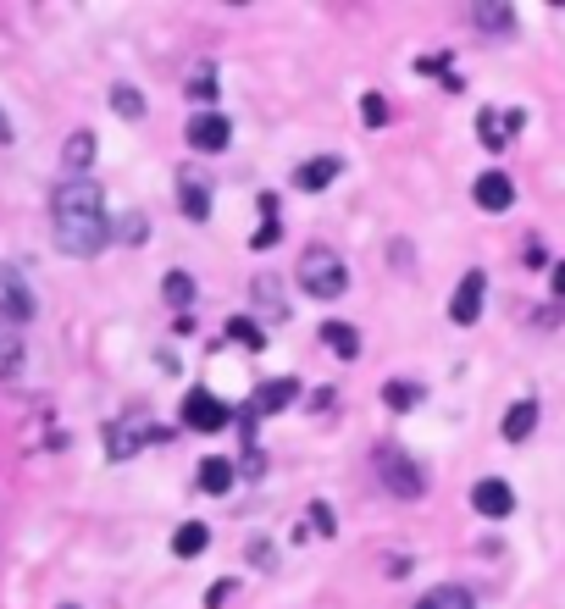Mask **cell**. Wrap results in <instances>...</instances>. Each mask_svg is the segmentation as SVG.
<instances>
[{"label":"cell","mask_w":565,"mask_h":609,"mask_svg":"<svg viewBox=\"0 0 565 609\" xmlns=\"http://www.w3.org/2000/svg\"><path fill=\"white\" fill-rule=\"evenodd\" d=\"M471 200H477L482 211H510V205H516V183H510L505 172H482V178L471 183Z\"/></svg>","instance_id":"obj_11"},{"label":"cell","mask_w":565,"mask_h":609,"mask_svg":"<svg viewBox=\"0 0 565 609\" xmlns=\"http://www.w3.org/2000/svg\"><path fill=\"white\" fill-rule=\"evenodd\" d=\"M178 200H183V216H194V222H205V216H211V189H205L200 172H183Z\"/></svg>","instance_id":"obj_14"},{"label":"cell","mask_w":565,"mask_h":609,"mask_svg":"<svg viewBox=\"0 0 565 609\" xmlns=\"http://www.w3.org/2000/svg\"><path fill=\"white\" fill-rule=\"evenodd\" d=\"M233 488V466L222 460V454H211V460H200V493H211V499H222V493Z\"/></svg>","instance_id":"obj_19"},{"label":"cell","mask_w":565,"mask_h":609,"mask_svg":"<svg viewBox=\"0 0 565 609\" xmlns=\"http://www.w3.org/2000/svg\"><path fill=\"white\" fill-rule=\"evenodd\" d=\"M228 338H239L244 349H255V355H261V344H266V333L261 327L250 322V316H233V327H228Z\"/></svg>","instance_id":"obj_25"},{"label":"cell","mask_w":565,"mask_h":609,"mask_svg":"<svg viewBox=\"0 0 565 609\" xmlns=\"http://www.w3.org/2000/svg\"><path fill=\"white\" fill-rule=\"evenodd\" d=\"M67 609H73V604H67Z\"/></svg>","instance_id":"obj_34"},{"label":"cell","mask_w":565,"mask_h":609,"mask_svg":"<svg viewBox=\"0 0 565 609\" xmlns=\"http://www.w3.org/2000/svg\"><path fill=\"white\" fill-rule=\"evenodd\" d=\"M50 216H56V250L61 255L89 261V255L106 250L111 222H106V194H100V183H89V178L61 183L56 200H50Z\"/></svg>","instance_id":"obj_1"},{"label":"cell","mask_w":565,"mask_h":609,"mask_svg":"<svg viewBox=\"0 0 565 609\" xmlns=\"http://www.w3.org/2000/svg\"><path fill=\"white\" fill-rule=\"evenodd\" d=\"M189 100H200V106H205V100H217V72H211V67H200L189 78Z\"/></svg>","instance_id":"obj_27"},{"label":"cell","mask_w":565,"mask_h":609,"mask_svg":"<svg viewBox=\"0 0 565 609\" xmlns=\"http://www.w3.org/2000/svg\"><path fill=\"white\" fill-rule=\"evenodd\" d=\"M416 609H477V604H471L466 587H433V593L416 598Z\"/></svg>","instance_id":"obj_21"},{"label":"cell","mask_w":565,"mask_h":609,"mask_svg":"<svg viewBox=\"0 0 565 609\" xmlns=\"http://www.w3.org/2000/svg\"><path fill=\"white\" fill-rule=\"evenodd\" d=\"M111 111H117V117H128V122H139V117H145V100H139V89L117 84V89H111Z\"/></svg>","instance_id":"obj_24"},{"label":"cell","mask_w":565,"mask_h":609,"mask_svg":"<svg viewBox=\"0 0 565 609\" xmlns=\"http://www.w3.org/2000/svg\"><path fill=\"white\" fill-rule=\"evenodd\" d=\"M338 172H344V161H338V156H316V161H305V167L294 172V183H300L305 194H322Z\"/></svg>","instance_id":"obj_13"},{"label":"cell","mask_w":565,"mask_h":609,"mask_svg":"<svg viewBox=\"0 0 565 609\" xmlns=\"http://www.w3.org/2000/svg\"><path fill=\"white\" fill-rule=\"evenodd\" d=\"M0 144H12V122H6V111H0Z\"/></svg>","instance_id":"obj_33"},{"label":"cell","mask_w":565,"mask_h":609,"mask_svg":"<svg viewBox=\"0 0 565 609\" xmlns=\"http://www.w3.org/2000/svg\"><path fill=\"white\" fill-rule=\"evenodd\" d=\"M521 128H527V111H516V106H510V111H482V117H477V133H482L488 150H505Z\"/></svg>","instance_id":"obj_7"},{"label":"cell","mask_w":565,"mask_h":609,"mask_svg":"<svg viewBox=\"0 0 565 609\" xmlns=\"http://www.w3.org/2000/svg\"><path fill=\"white\" fill-rule=\"evenodd\" d=\"M361 117H366V128H383V122H388V100L383 95H366L361 100Z\"/></svg>","instance_id":"obj_29"},{"label":"cell","mask_w":565,"mask_h":609,"mask_svg":"<svg viewBox=\"0 0 565 609\" xmlns=\"http://www.w3.org/2000/svg\"><path fill=\"white\" fill-rule=\"evenodd\" d=\"M0 316H6V322H17V327L34 316V294H28V283L12 272V266H0Z\"/></svg>","instance_id":"obj_8"},{"label":"cell","mask_w":565,"mask_h":609,"mask_svg":"<svg viewBox=\"0 0 565 609\" xmlns=\"http://www.w3.org/2000/svg\"><path fill=\"white\" fill-rule=\"evenodd\" d=\"M261 211H266V222L255 227V239H250V250H272V244L283 239V227H277V200H261Z\"/></svg>","instance_id":"obj_22"},{"label":"cell","mask_w":565,"mask_h":609,"mask_svg":"<svg viewBox=\"0 0 565 609\" xmlns=\"http://www.w3.org/2000/svg\"><path fill=\"white\" fill-rule=\"evenodd\" d=\"M89 161H95V133H89V128H78L73 139H67V150H61V167L73 172V178H84V172H89Z\"/></svg>","instance_id":"obj_15"},{"label":"cell","mask_w":565,"mask_h":609,"mask_svg":"<svg viewBox=\"0 0 565 609\" xmlns=\"http://www.w3.org/2000/svg\"><path fill=\"white\" fill-rule=\"evenodd\" d=\"M377 477H383V488L399 493V499H421V493H427L421 466L410 460L405 449H394V443H383V449H377Z\"/></svg>","instance_id":"obj_3"},{"label":"cell","mask_w":565,"mask_h":609,"mask_svg":"<svg viewBox=\"0 0 565 609\" xmlns=\"http://www.w3.org/2000/svg\"><path fill=\"white\" fill-rule=\"evenodd\" d=\"M471 504H477V515H488V521H505V515L516 510V493H510L505 477H482L477 488H471Z\"/></svg>","instance_id":"obj_9"},{"label":"cell","mask_w":565,"mask_h":609,"mask_svg":"<svg viewBox=\"0 0 565 609\" xmlns=\"http://www.w3.org/2000/svg\"><path fill=\"white\" fill-rule=\"evenodd\" d=\"M554 294H560V299H565V261H560V266H554Z\"/></svg>","instance_id":"obj_32"},{"label":"cell","mask_w":565,"mask_h":609,"mask_svg":"<svg viewBox=\"0 0 565 609\" xmlns=\"http://www.w3.org/2000/svg\"><path fill=\"white\" fill-rule=\"evenodd\" d=\"M161 294H167V305H189V299H194V283H189V272H167V283H161Z\"/></svg>","instance_id":"obj_26"},{"label":"cell","mask_w":565,"mask_h":609,"mask_svg":"<svg viewBox=\"0 0 565 609\" xmlns=\"http://www.w3.org/2000/svg\"><path fill=\"white\" fill-rule=\"evenodd\" d=\"M205 543H211V526H205V521H183L178 532H172V554H178V560L205 554Z\"/></svg>","instance_id":"obj_18"},{"label":"cell","mask_w":565,"mask_h":609,"mask_svg":"<svg viewBox=\"0 0 565 609\" xmlns=\"http://www.w3.org/2000/svg\"><path fill=\"white\" fill-rule=\"evenodd\" d=\"M122 239H128V244H139V239H145V216H139V211H133V216H122Z\"/></svg>","instance_id":"obj_30"},{"label":"cell","mask_w":565,"mask_h":609,"mask_svg":"<svg viewBox=\"0 0 565 609\" xmlns=\"http://www.w3.org/2000/svg\"><path fill=\"white\" fill-rule=\"evenodd\" d=\"M311 526L322 532V538H333V515H327V504H311Z\"/></svg>","instance_id":"obj_31"},{"label":"cell","mask_w":565,"mask_h":609,"mask_svg":"<svg viewBox=\"0 0 565 609\" xmlns=\"http://www.w3.org/2000/svg\"><path fill=\"white\" fill-rule=\"evenodd\" d=\"M322 344L333 349L338 360H355V355H361V333H355V327H344V322H327L322 327Z\"/></svg>","instance_id":"obj_20"},{"label":"cell","mask_w":565,"mask_h":609,"mask_svg":"<svg viewBox=\"0 0 565 609\" xmlns=\"http://www.w3.org/2000/svg\"><path fill=\"white\" fill-rule=\"evenodd\" d=\"M233 421V410L222 405L211 388H189V399H183V427L189 432H222Z\"/></svg>","instance_id":"obj_4"},{"label":"cell","mask_w":565,"mask_h":609,"mask_svg":"<svg viewBox=\"0 0 565 609\" xmlns=\"http://www.w3.org/2000/svg\"><path fill=\"white\" fill-rule=\"evenodd\" d=\"M532 432H538V405H532V399H516V405L505 410V438L510 443H527Z\"/></svg>","instance_id":"obj_16"},{"label":"cell","mask_w":565,"mask_h":609,"mask_svg":"<svg viewBox=\"0 0 565 609\" xmlns=\"http://www.w3.org/2000/svg\"><path fill=\"white\" fill-rule=\"evenodd\" d=\"M482 299H488V277L482 272H466L455 288V299H449V316H455V327H471L482 316Z\"/></svg>","instance_id":"obj_6"},{"label":"cell","mask_w":565,"mask_h":609,"mask_svg":"<svg viewBox=\"0 0 565 609\" xmlns=\"http://www.w3.org/2000/svg\"><path fill=\"white\" fill-rule=\"evenodd\" d=\"M294 399H300V383L294 377H272V383H261L255 388V416H277V410H289Z\"/></svg>","instance_id":"obj_12"},{"label":"cell","mask_w":565,"mask_h":609,"mask_svg":"<svg viewBox=\"0 0 565 609\" xmlns=\"http://www.w3.org/2000/svg\"><path fill=\"white\" fill-rule=\"evenodd\" d=\"M17 371H23V333L0 316V377H17Z\"/></svg>","instance_id":"obj_17"},{"label":"cell","mask_w":565,"mask_h":609,"mask_svg":"<svg viewBox=\"0 0 565 609\" xmlns=\"http://www.w3.org/2000/svg\"><path fill=\"white\" fill-rule=\"evenodd\" d=\"M383 405L388 410H416L421 405V383H383Z\"/></svg>","instance_id":"obj_23"},{"label":"cell","mask_w":565,"mask_h":609,"mask_svg":"<svg viewBox=\"0 0 565 609\" xmlns=\"http://www.w3.org/2000/svg\"><path fill=\"white\" fill-rule=\"evenodd\" d=\"M294 277H300V288L311 299H338L349 288V266L338 250H327V244H311V250L300 255V266H294Z\"/></svg>","instance_id":"obj_2"},{"label":"cell","mask_w":565,"mask_h":609,"mask_svg":"<svg viewBox=\"0 0 565 609\" xmlns=\"http://www.w3.org/2000/svg\"><path fill=\"white\" fill-rule=\"evenodd\" d=\"M471 23H477V28H510V12H505V6H477Z\"/></svg>","instance_id":"obj_28"},{"label":"cell","mask_w":565,"mask_h":609,"mask_svg":"<svg viewBox=\"0 0 565 609\" xmlns=\"http://www.w3.org/2000/svg\"><path fill=\"white\" fill-rule=\"evenodd\" d=\"M228 139H233V122L222 117V111H200V117H189V144L200 150V156L228 150Z\"/></svg>","instance_id":"obj_5"},{"label":"cell","mask_w":565,"mask_h":609,"mask_svg":"<svg viewBox=\"0 0 565 609\" xmlns=\"http://www.w3.org/2000/svg\"><path fill=\"white\" fill-rule=\"evenodd\" d=\"M145 438H161V432L145 427V421H111V427H106V454H111V460H133Z\"/></svg>","instance_id":"obj_10"}]
</instances>
